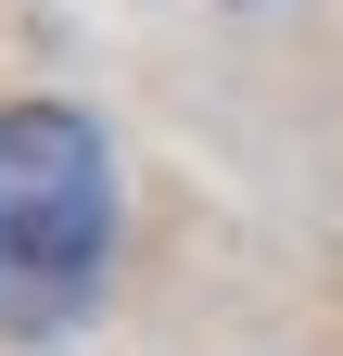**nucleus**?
<instances>
[{
	"instance_id": "f257e3e1",
	"label": "nucleus",
	"mask_w": 343,
	"mask_h": 356,
	"mask_svg": "<svg viewBox=\"0 0 343 356\" xmlns=\"http://www.w3.org/2000/svg\"><path fill=\"white\" fill-rule=\"evenodd\" d=\"M115 267V153L76 102H0V331L90 318Z\"/></svg>"
}]
</instances>
